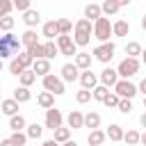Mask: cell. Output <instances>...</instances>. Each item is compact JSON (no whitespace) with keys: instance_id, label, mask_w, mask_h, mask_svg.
<instances>
[{"instance_id":"cell-1","label":"cell","mask_w":146,"mask_h":146,"mask_svg":"<svg viewBox=\"0 0 146 146\" xmlns=\"http://www.w3.org/2000/svg\"><path fill=\"white\" fill-rule=\"evenodd\" d=\"M91 34H94V23L91 21L78 18L73 23V43L75 46H87L91 41Z\"/></svg>"},{"instance_id":"cell-2","label":"cell","mask_w":146,"mask_h":146,"mask_svg":"<svg viewBox=\"0 0 146 146\" xmlns=\"http://www.w3.org/2000/svg\"><path fill=\"white\" fill-rule=\"evenodd\" d=\"M23 43L18 36H14L11 32H5L0 36V59H7V57H16L21 52Z\"/></svg>"},{"instance_id":"cell-3","label":"cell","mask_w":146,"mask_h":146,"mask_svg":"<svg viewBox=\"0 0 146 146\" xmlns=\"http://www.w3.org/2000/svg\"><path fill=\"white\" fill-rule=\"evenodd\" d=\"M139 59H135V57H125V59H121L119 62V66H116V73H119V80H130L132 75H137L139 73Z\"/></svg>"},{"instance_id":"cell-4","label":"cell","mask_w":146,"mask_h":146,"mask_svg":"<svg viewBox=\"0 0 146 146\" xmlns=\"http://www.w3.org/2000/svg\"><path fill=\"white\" fill-rule=\"evenodd\" d=\"M41 84H43V91H50L52 96H62V94L66 91V87H64V80H62L59 75H55V73H48V75H43V78H41Z\"/></svg>"},{"instance_id":"cell-5","label":"cell","mask_w":146,"mask_h":146,"mask_svg":"<svg viewBox=\"0 0 146 146\" xmlns=\"http://www.w3.org/2000/svg\"><path fill=\"white\" fill-rule=\"evenodd\" d=\"M94 36H96L100 43L110 41V36H112V23H110L107 16H100V18L94 21Z\"/></svg>"},{"instance_id":"cell-6","label":"cell","mask_w":146,"mask_h":146,"mask_svg":"<svg viewBox=\"0 0 146 146\" xmlns=\"http://www.w3.org/2000/svg\"><path fill=\"white\" fill-rule=\"evenodd\" d=\"M114 52H116L114 41H105V43H98L94 48V59H98L100 64H110L112 57H114Z\"/></svg>"},{"instance_id":"cell-7","label":"cell","mask_w":146,"mask_h":146,"mask_svg":"<svg viewBox=\"0 0 146 146\" xmlns=\"http://www.w3.org/2000/svg\"><path fill=\"white\" fill-rule=\"evenodd\" d=\"M55 43L59 48V55H64V57H75L78 55V46L73 43V36L71 34H59L55 39Z\"/></svg>"},{"instance_id":"cell-8","label":"cell","mask_w":146,"mask_h":146,"mask_svg":"<svg viewBox=\"0 0 146 146\" xmlns=\"http://www.w3.org/2000/svg\"><path fill=\"white\" fill-rule=\"evenodd\" d=\"M112 89H114V94H116L119 98H128V100H132V98L139 94V91H137V84L130 82V80H119Z\"/></svg>"},{"instance_id":"cell-9","label":"cell","mask_w":146,"mask_h":146,"mask_svg":"<svg viewBox=\"0 0 146 146\" xmlns=\"http://www.w3.org/2000/svg\"><path fill=\"white\" fill-rule=\"evenodd\" d=\"M59 125H64V114H62L57 107L46 110V121H43V128H48V130H57Z\"/></svg>"},{"instance_id":"cell-10","label":"cell","mask_w":146,"mask_h":146,"mask_svg":"<svg viewBox=\"0 0 146 146\" xmlns=\"http://www.w3.org/2000/svg\"><path fill=\"white\" fill-rule=\"evenodd\" d=\"M119 82V73H116V68H112V66H105L103 71H100V75H98V84H103V87H114Z\"/></svg>"},{"instance_id":"cell-11","label":"cell","mask_w":146,"mask_h":146,"mask_svg":"<svg viewBox=\"0 0 146 146\" xmlns=\"http://www.w3.org/2000/svg\"><path fill=\"white\" fill-rule=\"evenodd\" d=\"M59 73H62L59 78H62L64 82H75V80L80 78V68H78L73 62H66V64L62 66V71H59Z\"/></svg>"},{"instance_id":"cell-12","label":"cell","mask_w":146,"mask_h":146,"mask_svg":"<svg viewBox=\"0 0 146 146\" xmlns=\"http://www.w3.org/2000/svg\"><path fill=\"white\" fill-rule=\"evenodd\" d=\"M78 80H80L82 89H89V91H91V89L98 84V75H96L91 68H87V71H80V78H78Z\"/></svg>"},{"instance_id":"cell-13","label":"cell","mask_w":146,"mask_h":146,"mask_svg":"<svg viewBox=\"0 0 146 146\" xmlns=\"http://www.w3.org/2000/svg\"><path fill=\"white\" fill-rule=\"evenodd\" d=\"M66 128H73V130L84 128V114L80 110H71L68 116H66Z\"/></svg>"},{"instance_id":"cell-14","label":"cell","mask_w":146,"mask_h":146,"mask_svg":"<svg viewBox=\"0 0 146 146\" xmlns=\"http://www.w3.org/2000/svg\"><path fill=\"white\" fill-rule=\"evenodd\" d=\"M23 23H25L30 30H34V27L41 23V14H39L36 9H32V7H30L27 11H23Z\"/></svg>"},{"instance_id":"cell-15","label":"cell","mask_w":146,"mask_h":146,"mask_svg":"<svg viewBox=\"0 0 146 146\" xmlns=\"http://www.w3.org/2000/svg\"><path fill=\"white\" fill-rule=\"evenodd\" d=\"M130 34V23L125 18H119L112 23V36H128Z\"/></svg>"},{"instance_id":"cell-16","label":"cell","mask_w":146,"mask_h":146,"mask_svg":"<svg viewBox=\"0 0 146 146\" xmlns=\"http://www.w3.org/2000/svg\"><path fill=\"white\" fill-rule=\"evenodd\" d=\"M32 71H34V75H36V78H43V75H48V73H50V59H46V57H41V59H34V64H32Z\"/></svg>"},{"instance_id":"cell-17","label":"cell","mask_w":146,"mask_h":146,"mask_svg":"<svg viewBox=\"0 0 146 146\" xmlns=\"http://www.w3.org/2000/svg\"><path fill=\"white\" fill-rule=\"evenodd\" d=\"M105 139H107V135H105V130H100V128H96V130H91V132L87 135V144H89V146H103Z\"/></svg>"},{"instance_id":"cell-18","label":"cell","mask_w":146,"mask_h":146,"mask_svg":"<svg viewBox=\"0 0 146 146\" xmlns=\"http://www.w3.org/2000/svg\"><path fill=\"white\" fill-rule=\"evenodd\" d=\"M41 32H43L46 41H55V39L59 36V30H57V21H48V23H43Z\"/></svg>"},{"instance_id":"cell-19","label":"cell","mask_w":146,"mask_h":146,"mask_svg":"<svg viewBox=\"0 0 146 146\" xmlns=\"http://www.w3.org/2000/svg\"><path fill=\"white\" fill-rule=\"evenodd\" d=\"M91 52H78L75 57H73V64L80 68V71H87V68H91Z\"/></svg>"},{"instance_id":"cell-20","label":"cell","mask_w":146,"mask_h":146,"mask_svg":"<svg viewBox=\"0 0 146 146\" xmlns=\"http://www.w3.org/2000/svg\"><path fill=\"white\" fill-rule=\"evenodd\" d=\"M123 125H119V123H110V128L105 130V135H107V139L110 141H123Z\"/></svg>"},{"instance_id":"cell-21","label":"cell","mask_w":146,"mask_h":146,"mask_svg":"<svg viewBox=\"0 0 146 146\" xmlns=\"http://www.w3.org/2000/svg\"><path fill=\"white\" fill-rule=\"evenodd\" d=\"M36 105H39L41 110H50V107H55V96H52L50 91H41V94L36 96Z\"/></svg>"},{"instance_id":"cell-22","label":"cell","mask_w":146,"mask_h":146,"mask_svg":"<svg viewBox=\"0 0 146 146\" xmlns=\"http://www.w3.org/2000/svg\"><path fill=\"white\" fill-rule=\"evenodd\" d=\"M0 112L7 114V116H14V114H18V103H16L14 98H5V100L0 103Z\"/></svg>"},{"instance_id":"cell-23","label":"cell","mask_w":146,"mask_h":146,"mask_svg":"<svg viewBox=\"0 0 146 146\" xmlns=\"http://www.w3.org/2000/svg\"><path fill=\"white\" fill-rule=\"evenodd\" d=\"M9 128H11V132H21V130H25V128H27L25 116H23V114H14V116H9Z\"/></svg>"},{"instance_id":"cell-24","label":"cell","mask_w":146,"mask_h":146,"mask_svg":"<svg viewBox=\"0 0 146 146\" xmlns=\"http://www.w3.org/2000/svg\"><path fill=\"white\" fill-rule=\"evenodd\" d=\"M103 16V11H100V5H96V2H89L87 7H84V18L87 21H96V18H100Z\"/></svg>"},{"instance_id":"cell-25","label":"cell","mask_w":146,"mask_h":146,"mask_svg":"<svg viewBox=\"0 0 146 146\" xmlns=\"http://www.w3.org/2000/svg\"><path fill=\"white\" fill-rule=\"evenodd\" d=\"M21 43H23V48H30V46H34V43H39V36H36V30H25L23 32V36H21Z\"/></svg>"},{"instance_id":"cell-26","label":"cell","mask_w":146,"mask_h":146,"mask_svg":"<svg viewBox=\"0 0 146 146\" xmlns=\"http://www.w3.org/2000/svg\"><path fill=\"white\" fill-rule=\"evenodd\" d=\"M18 82H21V87H27V89H30V87L36 82V75H34V71H32V68H25V71L18 75Z\"/></svg>"},{"instance_id":"cell-27","label":"cell","mask_w":146,"mask_h":146,"mask_svg":"<svg viewBox=\"0 0 146 146\" xmlns=\"http://www.w3.org/2000/svg\"><path fill=\"white\" fill-rule=\"evenodd\" d=\"M11 98H14V100H16L18 105H21V103H27V100L32 98V91H30L27 87H16V89H14V96H11Z\"/></svg>"},{"instance_id":"cell-28","label":"cell","mask_w":146,"mask_h":146,"mask_svg":"<svg viewBox=\"0 0 146 146\" xmlns=\"http://www.w3.org/2000/svg\"><path fill=\"white\" fill-rule=\"evenodd\" d=\"M100 114L98 112H87L84 114V128H91V130H96V128H100Z\"/></svg>"},{"instance_id":"cell-29","label":"cell","mask_w":146,"mask_h":146,"mask_svg":"<svg viewBox=\"0 0 146 146\" xmlns=\"http://www.w3.org/2000/svg\"><path fill=\"white\" fill-rule=\"evenodd\" d=\"M52 139L57 141V144H64V141H68L71 139V128H66V125H59L57 130H52Z\"/></svg>"},{"instance_id":"cell-30","label":"cell","mask_w":146,"mask_h":146,"mask_svg":"<svg viewBox=\"0 0 146 146\" xmlns=\"http://www.w3.org/2000/svg\"><path fill=\"white\" fill-rule=\"evenodd\" d=\"M119 5L114 2V0H103V5H100V11H103V16H114V14H119Z\"/></svg>"},{"instance_id":"cell-31","label":"cell","mask_w":146,"mask_h":146,"mask_svg":"<svg viewBox=\"0 0 146 146\" xmlns=\"http://www.w3.org/2000/svg\"><path fill=\"white\" fill-rule=\"evenodd\" d=\"M25 135H27V139H39L43 135V125L41 123H30L25 128Z\"/></svg>"},{"instance_id":"cell-32","label":"cell","mask_w":146,"mask_h":146,"mask_svg":"<svg viewBox=\"0 0 146 146\" xmlns=\"http://www.w3.org/2000/svg\"><path fill=\"white\" fill-rule=\"evenodd\" d=\"M55 21H57L59 34H71V32H73V21H71V18H55Z\"/></svg>"},{"instance_id":"cell-33","label":"cell","mask_w":146,"mask_h":146,"mask_svg":"<svg viewBox=\"0 0 146 146\" xmlns=\"http://www.w3.org/2000/svg\"><path fill=\"white\" fill-rule=\"evenodd\" d=\"M25 52L32 57V59H41V57H46V50H43V43H34V46H30V48H25Z\"/></svg>"},{"instance_id":"cell-34","label":"cell","mask_w":146,"mask_h":146,"mask_svg":"<svg viewBox=\"0 0 146 146\" xmlns=\"http://www.w3.org/2000/svg\"><path fill=\"white\" fill-rule=\"evenodd\" d=\"M141 50H144V48H141L137 41H128V43H125V55H128V57H135V59H139Z\"/></svg>"},{"instance_id":"cell-35","label":"cell","mask_w":146,"mask_h":146,"mask_svg":"<svg viewBox=\"0 0 146 146\" xmlns=\"http://www.w3.org/2000/svg\"><path fill=\"white\" fill-rule=\"evenodd\" d=\"M107 94H110V89H107V87H103V84H96V87L91 89V98H94V100H98V103H103Z\"/></svg>"},{"instance_id":"cell-36","label":"cell","mask_w":146,"mask_h":146,"mask_svg":"<svg viewBox=\"0 0 146 146\" xmlns=\"http://www.w3.org/2000/svg\"><path fill=\"white\" fill-rule=\"evenodd\" d=\"M139 130H128V132H123V141L128 144V146H137L139 144Z\"/></svg>"},{"instance_id":"cell-37","label":"cell","mask_w":146,"mask_h":146,"mask_svg":"<svg viewBox=\"0 0 146 146\" xmlns=\"http://www.w3.org/2000/svg\"><path fill=\"white\" fill-rule=\"evenodd\" d=\"M43 50H46V59H52V57L59 55V48H57L55 41H46V43H43Z\"/></svg>"},{"instance_id":"cell-38","label":"cell","mask_w":146,"mask_h":146,"mask_svg":"<svg viewBox=\"0 0 146 146\" xmlns=\"http://www.w3.org/2000/svg\"><path fill=\"white\" fill-rule=\"evenodd\" d=\"M9 139H11L14 146H25V144H27V135H25L23 130H21V132H11Z\"/></svg>"},{"instance_id":"cell-39","label":"cell","mask_w":146,"mask_h":146,"mask_svg":"<svg viewBox=\"0 0 146 146\" xmlns=\"http://www.w3.org/2000/svg\"><path fill=\"white\" fill-rule=\"evenodd\" d=\"M119 100H121V98H119V96H116L114 91H110V94L105 96L103 105H105V107H112V110H116V107H119Z\"/></svg>"},{"instance_id":"cell-40","label":"cell","mask_w":146,"mask_h":146,"mask_svg":"<svg viewBox=\"0 0 146 146\" xmlns=\"http://www.w3.org/2000/svg\"><path fill=\"white\" fill-rule=\"evenodd\" d=\"M16 59H18L21 64H23V68H32V64H34V59H32V57H30V55H27L25 50H21V52L16 55Z\"/></svg>"},{"instance_id":"cell-41","label":"cell","mask_w":146,"mask_h":146,"mask_svg":"<svg viewBox=\"0 0 146 146\" xmlns=\"http://www.w3.org/2000/svg\"><path fill=\"white\" fill-rule=\"evenodd\" d=\"M23 71H25V68H23V64H21V62H18L16 57H11V62H9V73L18 78V75H21Z\"/></svg>"},{"instance_id":"cell-42","label":"cell","mask_w":146,"mask_h":146,"mask_svg":"<svg viewBox=\"0 0 146 146\" xmlns=\"http://www.w3.org/2000/svg\"><path fill=\"white\" fill-rule=\"evenodd\" d=\"M75 100H78L80 105L89 103V100H91V91H89V89H80V91H75Z\"/></svg>"},{"instance_id":"cell-43","label":"cell","mask_w":146,"mask_h":146,"mask_svg":"<svg viewBox=\"0 0 146 146\" xmlns=\"http://www.w3.org/2000/svg\"><path fill=\"white\" fill-rule=\"evenodd\" d=\"M14 30V18L11 16H2L0 18V32H11Z\"/></svg>"},{"instance_id":"cell-44","label":"cell","mask_w":146,"mask_h":146,"mask_svg":"<svg viewBox=\"0 0 146 146\" xmlns=\"http://www.w3.org/2000/svg\"><path fill=\"white\" fill-rule=\"evenodd\" d=\"M11 11H14L11 0H0V18L2 16H11Z\"/></svg>"},{"instance_id":"cell-45","label":"cell","mask_w":146,"mask_h":146,"mask_svg":"<svg viewBox=\"0 0 146 146\" xmlns=\"http://www.w3.org/2000/svg\"><path fill=\"white\" fill-rule=\"evenodd\" d=\"M116 110H119L121 114H130V112H132V100H128V98H121Z\"/></svg>"},{"instance_id":"cell-46","label":"cell","mask_w":146,"mask_h":146,"mask_svg":"<svg viewBox=\"0 0 146 146\" xmlns=\"http://www.w3.org/2000/svg\"><path fill=\"white\" fill-rule=\"evenodd\" d=\"M11 5H14V9H18V11L23 14V11H27V9H30L32 0H11Z\"/></svg>"},{"instance_id":"cell-47","label":"cell","mask_w":146,"mask_h":146,"mask_svg":"<svg viewBox=\"0 0 146 146\" xmlns=\"http://www.w3.org/2000/svg\"><path fill=\"white\" fill-rule=\"evenodd\" d=\"M137 91H141V94L146 96V78H141V80H139V84H137Z\"/></svg>"},{"instance_id":"cell-48","label":"cell","mask_w":146,"mask_h":146,"mask_svg":"<svg viewBox=\"0 0 146 146\" xmlns=\"http://www.w3.org/2000/svg\"><path fill=\"white\" fill-rule=\"evenodd\" d=\"M114 2H116V5H119V7H128V5H130V2H132V0H114Z\"/></svg>"},{"instance_id":"cell-49","label":"cell","mask_w":146,"mask_h":146,"mask_svg":"<svg viewBox=\"0 0 146 146\" xmlns=\"http://www.w3.org/2000/svg\"><path fill=\"white\" fill-rule=\"evenodd\" d=\"M41 146H59V144H57V141H55V139H46V141H43V144H41Z\"/></svg>"},{"instance_id":"cell-50","label":"cell","mask_w":146,"mask_h":146,"mask_svg":"<svg viewBox=\"0 0 146 146\" xmlns=\"http://www.w3.org/2000/svg\"><path fill=\"white\" fill-rule=\"evenodd\" d=\"M0 146H14V144H11V139L7 137V139H0Z\"/></svg>"},{"instance_id":"cell-51","label":"cell","mask_w":146,"mask_h":146,"mask_svg":"<svg viewBox=\"0 0 146 146\" xmlns=\"http://www.w3.org/2000/svg\"><path fill=\"white\" fill-rule=\"evenodd\" d=\"M139 144H144V146H146V132H141V135H139Z\"/></svg>"},{"instance_id":"cell-52","label":"cell","mask_w":146,"mask_h":146,"mask_svg":"<svg viewBox=\"0 0 146 146\" xmlns=\"http://www.w3.org/2000/svg\"><path fill=\"white\" fill-rule=\"evenodd\" d=\"M139 123H141V125H144V128H146V112H144V114H141V116H139Z\"/></svg>"},{"instance_id":"cell-53","label":"cell","mask_w":146,"mask_h":146,"mask_svg":"<svg viewBox=\"0 0 146 146\" xmlns=\"http://www.w3.org/2000/svg\"><path fill=\"white\" fill-rule=\"evenodd\" d=\"M141 30H144V32H146V14H144V16H141Z\"/></svg>"},{"instance_id":"cell-54","label":"cell","mask_w":146,"mask_h":146,"mask_svg":"<svg viewBox=\"0 0 146 146\" xmlns=\"http://www.w3.org/2000/svg\"><path fill=\"white\" fill-rule=\"evenodd\" d=\"M139 57H141V62H144V66H146V48L141 50V55H139Z\"/></svg>"},{"instance_id":"cell-55","label":"cell","mask_w":146,"mask_h":146,"mask_svg":"<svg viewBox=\"0 0 146 146\" xmlns=\"http://www.w3.org/2000/svg\"><path fill=\"white\" fill-rule=\"evenodd\" d=\"M64 146H78V141H71L68 139V141H64Z\"/></svg>"},{"instance_id":"cell-56","label":"cell","mask_w":146,"mask_h":146,"mask_svg":"<svg viewBox=\"0 0 146 146\" xmlns=\"http://www.w3.org/2000/svg\"><path fill=\"white\" fill-rule=\"evenodd\" d=\"M144 110H146V96H144Z\"/></svg>"},{"instance_id":"cell-57","label":"cell","mask_w":146,"mask_h":146,"mask_svg":"<svg viewBox=\"0 0 146 146\" xmlns=\"http://www.w3.org/2000/svg\"><path fill=\"white\" fill-rule=\"evenodd\" d=\"M0 71H2V59H0Z\"/></svg>"},{"instance_id":"cell-58","label":"cell","mask_w":146,"mask_h":146,"mask_svg":"<svg viewBox=\"0 0 146 146\" xmlns=\"http://www.w3.org/2000/svg\"><path fill=\"white\" fill-rule=\"evenodd\" d=\"M0 89H2V84H0Z\"/></svg>"},{"instance_id":"cell-59","label":"cell","mask_w":146,"mask_h":146,"mask_svg":"<svg viewBox=\"0 0 146 146\" xmlns=\"http://www.w3.org/2000/svg\"><path fill=\"white\" fill-rule=\"evenodd\" d=\"M62 146H64V144H62Z\"/></svg>"}]
</instances>
